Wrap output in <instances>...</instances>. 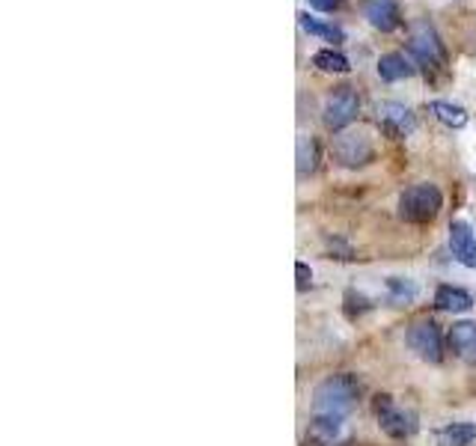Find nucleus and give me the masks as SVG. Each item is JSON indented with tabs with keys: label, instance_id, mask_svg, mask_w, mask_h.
<instances>
[{
	"label": "nucleus",
	"instance_id": "obj_1",
	"mask_svg": "<svg viewBox=\"0 0 476 446\" xmlns=\"http://www.w3.org/2000/svg\"><path fill=\"white\" fill-rule=\"evenodd\" d=\"M364 387L355 375H330L313 390V414L316 416H346L355 411Z\"/></svg>",
	"mask_w": 476,
	"mask_h": 446
},
{
	"label": "nucleus",
	"instance_id": "obj_2",
	"mask_svg": "<svg viewBox=\"0 0 476 446\" xmlns=\"http://www.w3.org/2000/svg\"><path fill=\"white\" fill-rule=\"evenodd\" d=\"M444 206V193L429 185V182H417L400 197V218L408 223H432L438 218Z\"/></svg>",
	"mask_w": 476,
	"mask_h": 446
},
{
	"label": "nucleus",
	"instance_id": "obj_3",
	"mask_svg": "<svg viewBox=\"0 0 476 446\" xmlns=\"http://www.w3.org/2000/svg\"><path fill=\"white\" fill-rule=\"evenodd\" d=\"M408 48H411V54L417 57V63L426 66V69H444L446 66V51H444L441 36L426 18L411 24V42H408Z\"/></svg>",
	"mask_w": 476,
	"mask_h": 446
},
{
	"label": "nucleus",
	"instance_id": "obj_4",
	"mask_svg": "<svg viewBox=\"0 0 476 446\" xmlns=\"http://www.w3.org/2000/svg\"><path fill=\"white\" fill-rule=\"evenodd\" d=\"M375 416H378V425H382V432L387 438H411V434L420 429V423H417V414L402 408V405H396L391 396H378L375 399Z\"/></svg>",
	"mask_w": 476,
	"mask_h": 446
},
{
	"label": "nucleus",
	"instance_id": "obj_5",
	"mask_svg": "<svg viewBox=\"0 0 476 446\" xmlns=\"http://www.w3.org/2000/svg\"><path fill=\"white\" fill-rule=\"evenodd\" d=\"M330 152H334V161L343 164V167H348V170L364 167V164L375 158V147H373V140H369L366 131H343L334 140Z\"/></svg>",
	"mask_w": 476,
	"mask_h": 446
},
{
	"label": "nucleus",
	"instance_id": "obj_6",
	"mask_svg": "<svg viewBox=\"0 0 476 446\" xmlns=\"http://www.w3.org/2000/svg\"><path fill=\"white\" fill-rule=\"evenodd\" d=\"M357 111H361V99H357V93L352 90V86H337V90L325 99V108H322L325 129L343 131L346 125L357 116Z\"/></svg>",
	"mask_w": 476,
	"mask_h": 446
},
{
	"label": "nucleus",
	"instance_id": "obj_7",
	"mask_svg": "<svg viewBox=\"0 0 476 446\" xmlns=\"http://www.w3.org/2000/svg\"><path fill=\"white\" fill-rule=\"evenodd\" d=\"M408 345H411V352L420 357V361L441 363L444 336H441V327L435 325L432 318H420V322H414L408 327Z\"/></svg>",
	"mask_w": 476,
	"mask_h": 446
},
{
	"label": "nucleus",
	"instance_id": "obj_8",
	"mask_svg": "<svg viewBox=\"0 0 476 446\" xmlns=\"http://www.w3.org/2000/svg\"><path fill=\"white\" fill-rule=\"evenodd\" d=\"M378 122H382V129L387 134H393V138H408V134L417 129L414 113L400 102H382L378 104Z\"/></svg>",
	"mask_w": 476,
	"mask_h": 446
},
{
	"label": "nucleus",
	"instance_id": "obj_9",
	"mask_svg": "<svg viewBox=\"0 0 476 446\" xmlns=\"http://www.w3.org/2000/svg\"><path fill=\"white\" fill-rule=\"evenodd\" d=\"M364 15H366V22L382 33H393L396 27L402 24V13L396 0H366Z\"/></svg>",
	"mask_w": 476,
	"mask_h": 446
},
{
	"label": "nucleus",
	"instance_id": "obj_10",
	"mask_svg": "<svg viewBox=\"0 0 476 446\" xmlns=\"http://www.w3.org/2000/svg\"><path fill=\"white\" fill-rule=\"evenodd\" d=\"M450 250L464 268H476V236H473L471 223H464V220L450 223Z\"/></svg>",
	"mask_w": 476,
	"mask_h": 446
},
{
	"label": "nucleus",
	"instance_id": "obj_11",
	"mask_svg": "<svg viewBox=\"0 0 476 446\" xmlns=\"http://www.w3.org/2000/svg\"><path fill=\"white\" fill-rule=\"evenodd\" d=\"M450 348L459 361L476 366V322H455L450 327Z\"/></svg>",
	"mask_w": 476,
	"mask_h": 446
},
{
	"label": "nucleus",
	"instance_id": "obj_12",
	"mask_svg": "<svg viewBox=\"0 0 476 446\" xmlns=\"http://www.w3.org/2000/svg\"><path fill=\"white\" fill-rule=\"evenodd\" d=\"M339 434H343V416H316L313 414V423H310V441H313L316 446L337 443Z\"/></svg>",
	"mask_w": 476,
	"mask_h": 446
},
{
	"label": "nucleus",
	"instance_id": "obj_13",
	"mask_svg": "<svg viewBox=\"0 0 476 446\" xmlns=\"http://www.w3.org/2000/svg\"><path fill=\"white\" fill-rule=\"evenodd\" d=\"M414 66L408 63L405 54H384L382 60H378V75H382V81L387 84H396V81H405V77H414Z\"/></svg>",
	"mask_w": 476,
	"mask_h": 446
},
{
	"label": "nucleus",
	"instance_id": "obj_14",
	"mask_svg": "<svg viewBox=\"0 0 476 446\" xmlns=\"http://www.w3.org/2000/svg\"><path fill=\"white\" fill-rule=\"evenodd\" d=\"M438 446H473L476 441V423H450L435 434Z\"/></svg>",
	"mask_w": 476,
	"mask_h": 446
},
{
	"label": "nucleus",
	"instance_id": "obj_15",
	"mask_svg": "<svg viewBox=\"0 0 476 446\" xmlns=\"http://www.w3.org/2000/svg\"><path fill=\"white\" fill-rule=\"evenodd\" d=\"M435 304L444 313H468L473 307V298L464 292V289H455V286H441L438 292H435Z\"/></svg>",
	"mask_w": 476,
	"mask_h": 446
},
{
	"label": "nucleus",
	"instance_id": "obj_16",
	"mask_svg": "<svg viewBox=\"0 0 476 446\" xmlns=\"http://www.w3.org/2000/svg\"><path fill=\"white\" fill-rule=\"evenodd\" d=\"M298 176L304 179L310 173H316L319 167V143L313 138H307V134H301L298 138Z\"/></svg>",
	"mask_w": 476,
	"mask_h": 446
},
{
	"label": "nucleus",
	"instance_id": "obj_17",
	"mask_svg": "<svg viewBox=\"0 0 476 446\" xmlns=\"http://www.w3.org/2000/svg\"><path fill=\"white\" fill-rule=\"evenodd\" d=\"M429 111L438 116L446 129H464V125H468V111L459 108V104H453V102H432Z\"/></svg>",
	"mask_w": 476,
	"mask_h": 446
},
{
	"label": "nucleus",
	"instance_id": "obj_18",
	"mask_svg": "<svg viewBox=\"0 0 476 446\" xmlns=\"http://www.w3.org/2000/svg\"><path fill=\"white\" fill-rule=\"evenodd\" d=\"M298 24L304 27L310 36H322V39H328V42H343V39H346L343 27H337V24H322V22H316V18H310L307 13L298 15Z\"/></svg>",
	"mask_w": 476,
	"mask_h": 446
},
{
	"label": "nucleus",
	"instance_id": "obj_19",
	"mask_svg": "<svg viewBox=\"0 0 476 446\" xmlns=\"http://www.w3.org/2000/svg\"><path fill=\"white\" fill-rule=\"evenodd\" d=\"M313 66H319L322 72H337V75H346L348 69H352V66H348V60H346V54L334 51V48H325V51H319L313 57Z\"/></svg>",
	"mask_w": 476,
	"mask_h": 446
},
{
	"label": "nucleus",
	"instance_id": "obj_20",
	"mask_svg": "<svg viewBox=\"0 0 476 446\" xmlns=\"http://www.w3.org/2000/svg\"><path fill=\"white\" fill-rule=\"evenodd\" d=\"M387 289H391V300H393V304H408V300L417 298V286L411 283V280L391 277V280H387Z\"/></svg>",
	"mask_w": 476,
	"mask_h": 446
},
{
	"label": "nucleus",
	"instance_id": "obj_21",
	"mask_svg": "<svg viewBox=\"0 0 476 446\" xmlns=\"http://www.w3.org/2000/svg\"><path fill=\"white\" fill-rule=\"evenodd\" d=\"M295 274H298V292H307V286L313 283V271H310L304 262H298V265H295Z\"/></svg>",
	"mask_w": 476,
	"mask_h": 446
},
{
	"label": "nucleus",
	"instance_id": "obj_22",
	"mask_svg": "<svg viewBox=\"0 0 476 446\" xmlns=\"http://www.w3.org/2000/svg\"><path fill=\"white\" fill-rule=\"evenodd\" d=\"M307 4L319 9V13H334V9L343 6V0H307Z\"/></svg>",
	"mask_w": 476,
	"mask_h": 446
}]
</instances>
